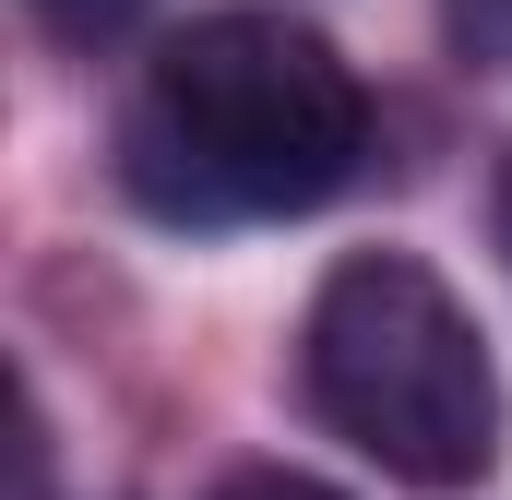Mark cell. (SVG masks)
Masks as SVG:
<instances>
[{"label":"cell","mask_w":512,"mask_h":500,"mask_svg":"<svg viewBox=\"0 0 512 500\" xmlns=\"http://www.w3.org/2000/svg\"><path fill=\"white\" fill-rule=\"evenodd\" d=\"M358 167H370L358 60L274 0L167 24L120 96V191L155 227H274L334 203Z\"/></svg>","instance_id":"obj_1"},{"label":"cell","mask_w":512,"mask_h":500,"mask_svg":"<svg viewBox=\"0 0 512 500\" xmlns=\"http://www.w3.org/2000/svg\"><path fill=\"white\" fill-rule=\"evenodd\" d=\"M298 393L310 417L370 453L393 489H477L501 465V358L477 334V310L417 262V250H346L310 286L298 322Z\"/></svg>","instance_id":"obj_2"},{"label":"cell","mask_w":512,"mask_h":500,"mask_svg":"<svg viewBox=\"0 0 512 500\" xmlns=\"http://www.w3.org/2000/svg\"><path fill=\"white\" fill-rule=\"evenodd\" d=\"M24 12H36L60 48H108V36H131V24H143V0H24Z\"/></svg>","instance_id":"obj_3"},{"label":"cell","mask_w":512,"mask_h":500,"mask_svg":"<svg viewBox=\"0 0 512 500\" xmlns=\"http://www.w3.org/2000/svg\"><path fill=\"white\" fill-rule=\"evenodd\" d=\"M203 500H346V489H322V477H298V465H239V477H215Z\"/></svg>","instance_id":"obj_4"},{"label":"cell","mask_w":512,"mask_h":500,"mask_svg":"<svg viewBox=\"0 0 512 500\" xmlns=\"http://www.w3.org/2000/svg\"><path fill=\"white\" fill-rule=\"evenodd\" d=\"M453 36H465V60L512 72V0H453Z\"/></svg>","instance_id":"obj_5"},{"label":"cell","mask_w":512,"mask_h":500,"mask_svg":"<svg viewBox=\"0 0 512 500\" xmlns=\"http://www.w3.org/2000/svg\"><path fill=\"white\" fill-rule=\"evenodd\" d=\"M489 215H501V250H512V167H501V203H489Z\"/></svg>","instance_id":"obj_6"}]
</instances>
